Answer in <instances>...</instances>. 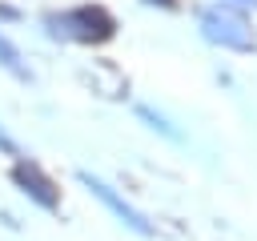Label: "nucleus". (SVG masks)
Returning a JSON list of instances; mask_svg holds the SVG:
<instances>
[{
    "label": "nucleus",
    "instance_id": "nucleus-6",
    "mask_svg": "<svg viewBox=\"0 0 257 241\" xmlns=\"http://www.w3.org/2000/svg\"><path fill=\"white\" fill-rule=\"evenodd\" d=\"M137 116H141V120H145L149 129H157V133H165L169 141H177V137H181V133H177V129H173V125H169V120H165L161 112H153L149 104H137Z\"/></svg>",
    "mask_w": 257,
    "mask_h": 241
},
{
    "label": "nucleus",
    "instance_id": "nucleus-5",
    "mask_svg": "<svg viewBox=\"0 0 257 241\" xmlns=\"http://www.w3.org/2000/svg\"><path fill=\"white\" fill-rule=\"evenodd\" d=\"M0 68H8L12 76H20V80H32V72L24 68V56H20V48L0 32Z\"/></svg>",
    "mask_w": 257,
    "mask_h": 241
},
{
    "label": "nucleus",
    "instance_id": "nucleus-7",
    "mask_svg": "<svg viewBox=\"0 0 257 241\" xmlns=\"http://www.w3.org/2000/svg\"><path fill=\"white\" fill-rule=\"evenodd\" d=\"M0 153H4V157H24V153H20V145L4 133V125H0Z\"/></svg>",
    "mask_w": 257,
    "mask_h": 241
},
{
    "label": "nucleus",
    "instance_id": "nucleus-3",
    "mask_svg": "<svg viewBox=\"0 0 257 241\" xmlns=\"http://www.w3.org/2000/svg\"><path fill=\"white\" fill-rule=\"evenodd\" d=\"M8 177H12L16 193L28 197L36 209H44V213H60V185L52 181V173H48L40 161H32V157H16L12 169H8Z\"/></svg>",
    "mask_w": 257,
    "mask_h": 241
},
{
    "label": "nucleus",
    "instance_id": "nucleus-9",
    "mask_svg": "<svg viewBox=\"0 0 257 241\" xmlns=\"http://www.w3.org/2000/svg\"><path fill=\"white\" fill-rule=\"evenodd\" d=\"M237 4H257V0H237Z\"/></svg>",
    "mask_w": 257,
    "mask_h": 241
},
{
    "label": "nucleus",
    "instance_id": "nucleus-8",
    "mask_svg": "<svg viewBox=\"0 0 257 241\" xmlns=\"http://www.w3.org/2000/svg\"><path fill=\"white\" fill-rule=\"evenodd\" d=\"M145 4H161V8H173L177 0H145Z\"/></svg>",
    "mask_w": 257,
    "mask_h": 241
},
{
    "label": "nucleus",
    "instance_id": "nucleus-2",
    "mask_svg": "<svg viewBox=\"0 0 257 241\" xmlns=\"http://www.w3.org/2000/svg\"><path fill=\"white\" fill-rule=\"evenodd\" d=\"M201 36L209 44H221V48H237V52H249L257 40H253V24L237 12V8H225V4H213L201 12Z\"/></svg>",
    "mask_w": 257,
    "mask_h": 241
},
{
    "label": "nucleus",
    "instance_id": "nucleus-4",
    "mask_svg": "<svg viewBox=\"0 0 257 241\" xmlns=\"http://www.w3.org/2000/svg\"><path fill=\"white\" fill-rule=\"evenodd\" d=\"M76 181H80V185H84V189H88V193H92V197H96V201H100V205H104V209H108V213H112L124 229H133L137 237H153V233H157V229H153V221H149V217H145L133 201H124V197H120L108 181L92 177L88 169H80V173H76Z\"/></svg>",
    "mask_w": 257,
    "mask_h": 241
},
{
    "label": "nucleus",
    "instance_id": "nucleus-1",
    "mask_svg": "<svg viewBox=\"0 0 257 241\" xmlns=\"http://www.w3.org/2000/svg\"><path fill=\"white\" fill-rule=\"evenodd\" d=\"M44 28H48V36H56V40L104 44V40L116 36V16H112L104 4H76V8H64V12L44 16Z\"/></svg>",
    "mask_w": 257,
    "mask_h": 241
}]
</instances>
